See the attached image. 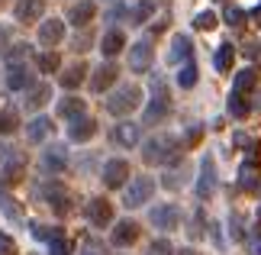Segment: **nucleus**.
Wrapping results in <instances>:
<instances>
[{
	"label": "nucleus",
	"mask_w": 261,
	"mask_h": 255,
	"mask_svg": "<svg viewBox=\"0 0 261 255\" xmlns=\"http://www.w3.org/2000/svg\"><path fill=\"white\" fill-rule=\"evenodd\" d=\"M177 155H180V146H177V139H171V136H155V139H148L142 146L145 165H171Z\"/></svg>",
	"instance_id": "f257e3e1"
},
{
	"label": "nucleus",
	"mask_w": 261,
	"mask_h": 255,
	"mask_svg": "<svg viewBox=\"0 0 261 255\" xmlns=\"http://www.w3.org/2000/svg\"><path fill=\"white\" fill-rule=\"evenodd\" d=\"M168 110H171V97H168V87H165V78H152V100H148V107H145V117H142V123L145 126H155V123H162V120L168 117Z\"/></svg>",
	"instance_id": "f03ea898"
},
{
	"label": "nucleus",
	"mask_w": 261,
	"mask_h": 255,
	"mask_svg": "<svg viewBox=\"0 0 261 255\" xmlns=\"http://www.w3.org/2000/svg\"><path fill=\"white\" fill-rule=\"evenodd\" d=\"M139 104H142V90H139L136 84H123V87H116L113 94H110L107 110L113 117H126V113H133Z\"/></svg>",
	"instance_id": "7ed1b4c3"
},
{
	"label": "nucleus",
	"mask_w": 261,
	"mask_h": 255,
	"mask_svg": "<svg viewBox=\"0 0 261 255\" xmlns=\"http://www.w3.org/2000/svg\"><path fill=\"white\" fill-rule=\"evenodd\" d=\"M152 194H155V178H133L129 181V188H126V194H123V203L129 210H136V207H142V203H148L152 200Z\"/></svg>",
	"instance_id": "20e7f679"
},
{
	"label": "nucleus",
	"mask_w": 261,
	"mask_h": 255,
	"mask_svg": "<svg viewBox=\"0 0 261 255\" xmlns=\"http://www.w3.org/2000/svg\"><path fill=\"white\" fill-rule=\"evenodd\" d=\"M197 197L200 200H210L216 191V165H213V155H203L200 158V178H197Z\"/></svg>",
	"instance_id": "39448f33"
},
{
	"label": "nucleus",
	"mask_w": 261,
	"mask_h": 255,
	"mask_svg": "<svg viewBox=\"0 0 261 255\" xmlns=\"http://www.w3.org/2000/svg\"><path fill=\"white\" fill-rule=\"evenodd\" d=\"M87 220H90V226H97V229L110 226V223H113V203L103 200V197L87 200Z\"/></svg>",
	"instance_id": "423d86ee"
},
{
	"label": "nucleus",
	"mask_w": 261,
	"mask_h": 255,
	"mask_svg": "<svg viewBox=\"0 0 261 255\" xmlns=\"http://www.w3.org/2000/svg\"><path fill=\"white\" fill-rule=\"evenodd\" d=\"M152 55H155L152 42H148V39H139V42L129 49V68L142 75V71H148V65H152Z\"/></svg>",
	"instance_id": "0eeeda50"
},
{
	"label": "nucleus",
	"mask_w": 261,
	"mask_h": 255,
	"mask_svg": "<svg viewBox=\"0 0 261 255\" xmlns=\"http://www.w3.org/2000/svg\"><path fill=\"white\" fill-rule=\"evenodd\" d=\"M152 223H155V229L171 233V229H177V223H180V210L174 207V203H162V207L152 210Z\"/></svg>",
	"instance_id": "6e6552de"
},
{
	"label": "nucleus",
	"mask_w": 261,
	"mask_h": 255,
	"mask_svg": "<svg viewBox=\"0 0 261 255\" xmlns=\"http://www.w3.org/2000/svg\"><path fill=\"white\" fill-rule=\"evenodd\" d=\"M126 178H129V161L110 158L107 165H103V184H107V188H123Z\"/></svg>",
	"instance_id": "1a4fd4ad"
},
{
	"label": "nucleus",
	"mask_w": 261,
	"mask_h": 255,
	"mask_svg": "<svg viewBox=\"0 0 261 255\" xmlns=\"http://www.w3.org/2000/svg\"><path fill=\"white\" fill-rule=\"evenodd\" d=\"M139 136H142V126H139V123H129V120H123V123L113 126V142H116V146H123V149L139 146Z\"/></svg>",
	"instance_id": "9d476101"
},
{
	"label": "nucleus",
	"mask_w": 261,
	"mask_h": 255,
	"mask_svg": "<svg viewBox=\"0 0 261 255\" xmlns=\"http://www.w3.org/2000/svg\"><path fill=\"white\" fill-rule=\"evenodd\" d=\"M7 87L10 90H29L33 87V71L29 65H7Z\"/></svg>",
	"instance_id": "9b49d317"
},
{
	"label": "nucleus",
	"mask_w": 261,
	"mask_h": 255,
	"mask_svg": "<svg viewBox=\"0 0 261 255\" xmlns=\"http://www.w3.org/2000/svg\"><path fill=\"white\" fill-rule=\"evenodd\" d=\"M42 13H45V0H16L13 7V16L19 23H36Z\"/></svg>",
	"instance_id": "f8f14e48"
},
{
	"label": "nucleus",
	"mask_w": 261,
	"mask_h": 255,
	"mask_svg": "<svg viewBox=\"0 0 261 255\" xmlns=\"http://www.w3.org/2000/svg\"><path fill=\"white\" fill-rule=\"evenodd\" d=\"M65 39V23L62 19H45V23H39V42H42L45 49L58 45Z\"/></svg>",
	"instance_id": "ddd939ff"
},
{
	"label": "nucleus",
	"mask_w": 261,
	"mask_h": 255,
	"mask_svg": "<svg viewBox=\"0 0 261 255\" xmlns=\"http://www.w3.org/2000/svg\"><path fill=\"white\" fill-rule=\"evenodd\" d=\"M116 65L113 62H107V65H100L97 71H94V78H90V90H97V94H103L107 87H113L116 84Z\"/></svg>",
	"instance_id": "4468645a"
},
{
	"label": "nucleus",
	"mask_w": 261,
	"mask_h": 255,
	"mask_svg": "<svg viewBox=\"0 0 261 255\" xmlns=\"http://www.w3.org/2000/svg\"><path fill=\"white\" fill-rule=\"evenodd\" d=\"M42 168L45 171H52V175H62V171L68 168V155H65V149L62 146H48L42 152Z\"/></svg>",
	"instance_id": "2eb2a0df"
},
{
	"label": "nucleus",
	"mask_w": 261,
	"mask_h": 255,
	"mask_svg": "<svg viewBox=\"0 0 261 255\" xmlns=\"http://www.w3.org/2000/svg\"><path fill=\"white\" fill-rule=\"evenodd\" d=\"M110 239H113V246H119V249H123V246H133V242L139 239V226H136L133 220H119Z\"/></svg>",
	"instance_id": "dca6fc26"
},
{
	"label": "nucleus",
	"mask_w": 261,
	"mask_h": 255,
	"mask_svg": "<svg viewBox=\"0 0 261 255\" xmlns=\"http://www.w3.org/2000/svg\"><path fill=\"white\" fill-rule=\"evenodd\" d=\"M94 132H97L94 120H90V117H77V120H71V126H68V139H71V142H87Z\"/></svg>",
	"instance_id": "f3484780"
},
{
	"label": "nucleus",
	"mask_w": 261,
	"mask_h": 255,
	"mask_svg": "<svg viewBox=\"0 0 261 255\" xmlns=\"http://www.w3.org/2000/svg\"><path fill=\"white\" fill-rule=\"evenodd\" d=\"M94 13H97V7H94V0H77V4L71 7V13H68V19L77 26V29H84L90 19H94Z\"/></svg>",
	"instance_id": "a211bd4d"
},
{
	"label": "nucleus",
	"mask_w": 261,
	"mask_h": 255,
	"mask_svg": "<svg viewBox=\"0 0 261 255\" xmlns=\"http://www.w3.org/2000/svg\"><path fill=\"white\" fill-rule=\"evenodd\" d=\"M126 49V36L119 33V29H110V33H103V39H100V52H103L107 58L119 55Z\"/></svg>",
	"instance_id": "6ab92c4d"
},
{
	"label": "nucleus",
	"mask_w": 261,
	"mask_h": 255,
	"mask_svg": "<svg viewBox=\"0 0 261 255\" xmlns=\"http://www.w3.org/2000/svg\"><path fill=\"white\" fill-rule=\"evenodd\" d=\"M42 197L52 203L58 213H68V191L58 184V181H52V184H45V188H42Z\"/></svg>",
	"instance_id": "aec40b11"
},
{
	"label": "nucleus",
	"mask_w": 261,
	"mask_h": 255,
	"mask_svg": "<svg viewBox=\"0 0 261 255\" xmlns=\"http://www.w3.org/2000/svg\"><path fill=\"white\" fill-rule=\"evenodd\" d=\"M190 52H194V45H190V36L177 33V36H174V42H171V52H168V62H171V65H177V62H187V58H190Z\"/></svg>",
	"instance_id": "412c9836"
},
{
	"label": "nucleus",
	"mask_w": 261,
	"mask_h": 255,
	"mask_svg": "<svg viewBox=\"0 0 261 255\" xmlns=\"http://www.w3.org/2000/svg\"><path fill=\"white\" fill-rule=\"evenodd\" d=\"M239 184H242L245 191L258 188V158L248 155V161H242V168H239Z\"/></svg>",
	"instance_id": "4be33fe9"
},
{
	"label": "nucleus",
	"mask_w": 261,
	"mask_h": 255,
	"mask_svg": "<svg viewBox=\"0 0 261 255\" xmlns=\"http://www.w3.org/2000/svg\"><path fill=\"white\" fill-rule=\"evenodd\" d=\"M48 132H52V120H48V117H36L33 123L26 126V139L33 142V146H39V142H42Z\"/></svg>",
	"instance_id": "5701e85b"
},
{
	"label": "nucleus",
	"mask_w": 261,
	"mask_h": 255,
	"mask_svg": "<svg viewBox=\"0 0 261 255\" xmlns=\"http://www.w3.org/2000/svg\"><path fill=\"white\" fill-rule=\"evenodd\" d=\"M48 97H52V87H48V84H33V87L26 90V107L29 110H39V107L48 104Z\"/></svg>",
	"instance_id": "b1692460"
},
{
	"label": "nucleus",
	"mask_w": 261,
	"mask_h": 255,
	"mask_svg": "<svg viewBox=\"0 0 261 255\" xmlns=\"http://www.w3.org/2000/svg\"><path fill=\"white\" fill-rule=\"evenodd\" d=\"M155 7H158V0H139V4L129 10V23H133V26L148 23V16L155 13Z\"/></svg>",
	"instance_id": "393cba45"
},
{
	"label": "nucleus",
	"mask_w": 261,
	"mask_h": 255,
	"mask_svg": "<svg viewBox=\"0 0 261 255\" xmlns=\"http://www.w3.org/2000/svg\"><path fill=\"white\" fill-rule=\"evenodd\" d=\"M58 117L68 120V123L77 120V117H84V100L81 97H65L62 104H58Z\"/></svg>",
	"instance_id": "a878e982"
},
{
	"label": "nucleus",
	"mask_w": 261,
	"mask_h": 255,
	"mask_svg": "<svg viewBox=\"0 0 261 255\" xmlns=\"http://www.w3.org/2000/svg\"><path fill=\"white\" fill-rule=\"evenodd\" d=\"M258 84V71L255 68H242L232 81V94H245V90H252Z\"/></svg>",
	"instance_id": "bb28decb"
},
{
	"label": "nucleus",
	"mask_w": 261,
	"mask_h": 255,
	"mask_svg": "<svg viewBox=\"0 0 261 255\" xmlns=\"http://www.w3.org/2000/svg\"><path fill=\"white\" fill-rule=\"evenodd\" d=\"M232 62H236V49L229 45V42H223V45L216 49V55H213L216 71H229V68H232Z\"/></svg>",
	"instance_id": "cd10ccee"
},
{
	"label": "nucleus",
	"mask_w": 261,
	"mask_h": 255,
	"mask_svg": "<svg viewBox=\"0 0 261 255\" xmlns=\"http://www.w3.org/2000/svg\"><path fill=\"white\" fill-rule=\"evenodd\" d=\"M84 75H87V65H81V62H77V65H71V68H68L65 75H62V87L74 90V87H77V84L84 81Z\"/></svg>",
	"instance_id": "c85d7f7f"
},
{
	"label": "nucleus",
	"mask_w": 261,
	"mask_h": 255,
	"mask_svg": "<svg viewBox=\"0 0 261 255\" xmlns=\"http://www.w3.org/2000/svg\"><path fill=\"white\" fill-rule=\"evenodd\" d=\"M26 58H29V45H26V42H19V45H10V49H7L4 62H7V65H23Z\"/></svg>",
	"instance_id": "c756f323"
},
{
	"label": "nucleus",
	"mask_w": 261,
	"mask_h": 255,
	"mask_svg": "<svg viewBox=\"0 0 261 255\" xmlns=\"http://www.w3.org/2000/svg\"><path fill=\"white\" fill-rule=\"evenodd\" d=\"M58 65H62V62H58V55H55V52H42V55L36 58V68L42 71V75H55Z\"/></svg>",
	"instance_id": "7c9ffc66"
},
{
	"label": "nucleus",
	"mask_w": 261,
	"mask_h": 255,
	"mask_svg": "<svg viewBox=\"0 0 261 255\" xmlns=\"http://www.w3.org/2000/svg\"><path fill=\"white\" fill-rule=\"evenodd\" d=\"M16 126H19L16 110H4V113H0V136H10V132H16Z\"/></svg>",
	"instance_id": "2f4dec72"
},
{
	"label": "nucleus",
	"mask_w": 261,
	"mask_h": 255,
	"mask_svg": "<svg viewBox=\"0 0 261 255\" xmlns=\"http://www.w3.org/2000/svg\"><path fill=\"white\" fill-rule=\"evenodd\" d=\"M229 113L236 120H245L248 117V100H242V94H229Z\"/></svg>",
	"instance_id": "473e14b6"
},
{
	"label": "nucleus",
	"mask_w": 261,
	"mask_h": 255,
	"mask_svg": "<svg viewBox=\"0 0 261 255\" xmlns=\"http://www.w3.org/2000/svg\"><path fill=\"white\" fill-rule=\"evenodd\" d=\"M0 165H23V155H19L16 146H0Z\"/></svg>",
	"instance_id": "72a5a7b5"
},
{
	"label": "nucleus",
	"mask_w": 261,
	"mask_h": 255,
	"mask_svg": "<svg viewBox=\"0 0 261 255\" xmlns=\"http://www.w3.org/2000/svg\"><path fill=\"white\" fill-rule=\"evenodd\" d=\"M177 84L180 87H194L197 84V65L194 62H184V68H180V75H177Z\"/></svg>",
	"instance_id": "f704fd0d"
},
{
	"label": "nucleus",
	"mask_w": 261,
	"mask_h": 255,
	"mask_svg": "<svg viewBox=\"0 0 261 255\" xmlns=\"http://www.w3.org/2000/svg\"><path fill=\"white\" fill-rule=\"evenodd\" d=\"M223 19H226L229 26H242L245 19H248V13H245V10H239V7H226V13H223Z\"/></svg>",
	"instance_id": "c9c22d12"
},
{
	"label": "nucleus",
	"mask_w": 261,
	"mask_h": 255,
	"mask_svg": "<svg viewBox=\"0 0 261 255\" xmlns=\"http://www.w3.org/2000/svg\"><path fill=\"white\" fill-rule=\"evenodd\" d=\"M48 252H52V255H71V242L62 239V236H55V239H48Z\"/></svg>",
	"instance_id": "e433bc0d"
},
{
	"label": "nucleus",
	"mask_w": 261,
	"mask_h": 255,
	"mask_svg": "<svg viewBox=\"0 0 261 255\" xmlns=\"http://www.w3.org/2000/svg\"><path fill=\"white\" fill-rule=\"evenodd\" d=\"M194 26H197V29H203V33H206V29H213V26H216V13H210V10L197 13V16H194Z\"/></svg>",
	"instance_id": "4c0bfd02"
},
{
	"label": "nucleus",
	"mask_w": 261,
	"mask_h": 255,
	"mask_svg": "<svg viewBox=\"0 0 261 255\" xmlns=\"http://www.w3.org/2000/svg\"><path fill=\"white\" fill-rule=\"evenodd\" d=\"M33 236L36 239H55V236H62V229H55V226H39V223H33Z\"/></svg>",
	"instance_id": "58836bf2"
},
{
	"label": "nucleus",
	"mask_w": 261,
	"mask_h": 255,
	"mask_svg": "<svg viewBox=\"0 0 261 255\" xmlns=\"http://www.w3.org/2000/svg\"><path fill=\"white\" fill-rule=\"evenodd\" d=\"M148 255H174V249H171L168 239H155L152 246H148Z\"/></svg>",
	"instance_id": "ea45409f"
},
{
	"label": "nucleus",
	"mask_w": 261,
	"mask_h": 255,
	"mask_svg": "<svg viewBox=\"0 0 261 255\" xmlns=\"http://www.w3.org/2000/svg\"><path fill=\"white\" fill-rule=\"evenodd\" d=\"M0 255H16V242L7 233H0Z\"/></svg>",
	"instance_id": "a19ab883"
},
{
	"label": "nucleus",
	"mask_w": 261,
	"mask_h": 255,
	"mask_svg": "<svg viewBox=\"0 0 261 255\" xmlns=\"http://www.w3.org/2000/svg\"><path fill=\"white\" fill-rule=\"evenodd\" d=\"M123 16H129V7H126V4H116V7L107 13V23H116V19H123Z\"/></svg>",
	"instance_id": "79ce46f5"
},
{
	"label": "nucleus",
	"mask_w": 261,
	"mask_h": 255,
	"mask_svg": "<svg viewBox=\"0 0 261 255\" xmlns=\"http://www.w3.org/2000/svg\"><path fill=\"white\" fill-rule=\"evenodd\" d=\"M232 239H245V223H242V217H239V213H232Z\"/></svg>",
	"instance_id": "37998d69"
},
{
	"label": "nucleus",
	"mask_w": 261,
	"mask_h": 255,
	"mask_svg": "<svg viewBox=\"0 0 261 255\" xmlns=\"http://www.w3.org/2000/svg\"><path fill=\"white\" fill-rule=\"evenodd\" d=\"M0 203H4V213H7L10 220H19V213H16V207H13V200H10L7 194H0Z\"/></svg>",
	"instance_id": "c03bdc74"
},
{
	"label": "nucleus",
	"mask_w": 261,
	"mask_h": 255,
	"mask_svg": "<svg viewBox=\"0 0 261 255\" xmlns=\"http://www.w3.org/2000/svg\"><path fill=\"white\" fill-rule=\"evenodd\" d=\"M200 132H203L200 126H190V129H187V142H197V139H200Z\"/></svg>",
	"instance_id": "a18cd8bd"
},
{
	"label": "nucleus",
	"mask_w": 261,
	"mask_h": 255,
	"mask_svg": "<svg viewBox=\"0 0 261 255\" xmlns=\"http://www.w3.org/2000/svg\"><path fill=\"white\" fill-rule=\"evenodd\" d=\"M248 19H255V26H261V7H255L252 13H248Z\"/></svg>",
	"instance_id": "49530a36"
},
{
	"label": "nucleus",
	"mask_w": 261,
	"mask_h": 255,
	"mask_svg": "<svg viewBox=\"0 0 261 255\" xmlns=\"http://www.w3.org/2000/svg\"><path fill=\"white\" fill-rule=\"evenodd\" d=\"M7 42H10V29L0 26V45H7Z\"/></svg>",
	"instance_id": "de8ad7c7"
},
{
	"label": "nucleus",
	"mask_w": 261,
	"mask_h": 255,
	"mask_svg": "<svg viewBox=\"0 0 261 255\" xmlns=\"http://www.w3.org/2000/svg\"><path fill=\"white\" fill-rule=\"evenodd\" d=\"M174 255H197L194 249H180V252H174Z\"/></svg>",
	"instance_id": "09e8293b"
},
{
	"label": "nucleus",
	"mask_w": 261,
	"mask_h": 255,
	"mask_svg": "<svg viewBox=\"0 0 261 255\" xmlns=\"http://www.w3.org/2000/svg\"><path fill=\"white\" fill-rule=\"evenodd\" d=\"M255 255H261V242H255Z\"/></svg>",
	"instance_id": "8fccbe9b"
},
{
	"label": "nucleus",
	"mask_w": 261,
	"mask_h": 255,
	"mask_svg": "<svg viewBox=\"0 0 261 255\" xmlns=\"http://www.w3.org/2000/svg\"><path fill=\"white\" fill-rule=\"evenodd\" d=\"M258 220H261V207H258Z\"/></svg>",
	"instance_id": "3c124183"
}]
</instances>
